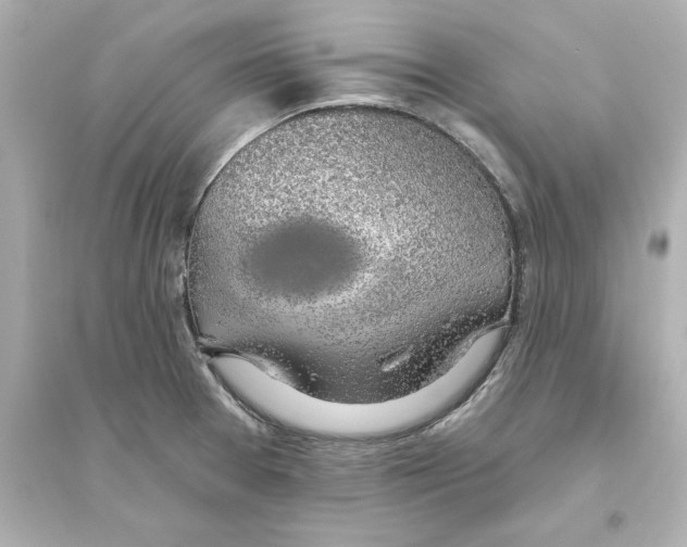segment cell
I'll return each instance as SVG.
<instances>
[{
  "mask_svg": "<svg viewBox=\"0 0 687 547\" xmlns=\"http://www.w3.org/2000/svg\"><path fill=\"white\" fill-rule=\"evenodd\" d=\"M435 160L422 120L370 105L304 112L249 141L192 226L201 342L275 361L387 355L410 251L429 232Z\"/></svg>",
  "mask_w": 687,
  "mask_h": 547,
  "instance_id": "1",
  "label": "cell"
}]
</instances>
